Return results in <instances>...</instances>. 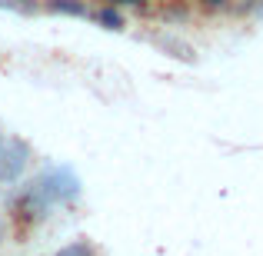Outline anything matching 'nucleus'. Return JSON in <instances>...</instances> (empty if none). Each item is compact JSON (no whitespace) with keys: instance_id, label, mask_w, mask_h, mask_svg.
I'll list each match as a JSON object with an SVG mask.
<instances>
[{"instance_id":"nucleus-1","label":"nucleus","mask_w":263,"mask_h":256,"mask_svg":"<svg viewBox=\"0 0 263 256\" xmlns=\"http://www.w3.org/2000/svg\"><path fill=\"white\" fill-rule=\"evenodd\" d=\"M90 17H93L100 27H107V30H123V27H127V20H123L120 7H114V4H103L100 10H93Z\"/></svg>"},{"instance_id":"nucleus-4","label":"nucleus","mask_w":263,"mask_h":256,"mask_svg":"<svg viewBox=\"0 0 263 256\" xmlns=\"http://www.w3.org/2000/svg\"><path fill=\"white\" fill-rule=\"evenodd\" d=\"M200 4H203L206 10H223V7L230 4V0H200Z\"/></svg>"},{"instance_id":"nucleus-3","label":"nucleus","mask_w":263,"mask_h":256,"mask_svg":"<svg viewBox=\"0 0 263 256\" xmlns=\"http://www.w3.org/2000/svg\"><path fill=\"white\" fill-rule=\"evenodd\" d=\"M53 256H93V246H90L87 240H77V243L64 246V250H60V253H53Z\"/></svg>"},{"instance_id":"nucleus-5","label":"nucleus","mask_w":263,"mask_h":256,"mask_svg":"<svg viewBox=\"0 0 263 256\" xmlns=\"http://www.w3.org/2000/svg\"><path fill=\"white\" fill-rule=\"evenodd\" d=\"M114 7H147V0H110Z\"/></svg>"},{"instance_id":"nucleus-2","label":"nucleus","mask_w":263,"mask_h":256,"mask_svg":"<svg viewBox=\"0 0 263 256\" xmlns=\"http://www.w3.org/2000/svg\"><path fill=\"white\" fill-rule=\"evenodd\" d=\"M47 10L67 13V17H90V7L84 0H47Z\"/></svg>"}]
</instances>
